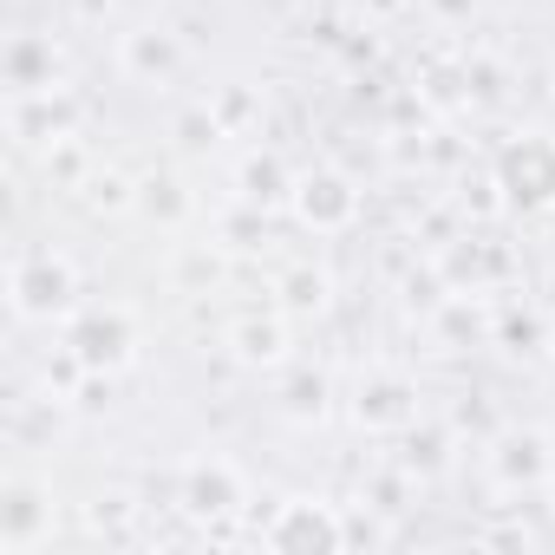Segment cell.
<instances>
[{
    "label": "cell",
    "instance_id": "cell-13",
    "mask_svg": "<svg viewBox=\"0 0 555 555\" xmlns=\"http://www.w3.org/2000/svg\"><path fill=\"white\" fill-rule=\"evenodd\" d=\"M327 399H334V379L314 373V366H301V373L282 386V412H288L295 425H321V418H327Z\"/></svg>",
    "mask_w": 555,
    "mask_h": 555
},
{
    "label": "cell",
    "instance_id": "cell-4",
    "mask_svg": "<svg viewBox=\"0 0 555 555\" xmlns=\"http://www.w3.org/2000/svg\"><path fill=\"white\" fill-rule=\"evenodd\" d=\"M261 548L274 555H334L353 542V522L340 516V503H321V496H288L274 503V516L255 529Z\"/></svg>",
    "mask_w": 555,
    "mask_h": 555
},
{
    "label": "cell",
    "instance_id": "cell-1",
    "mask_svg": "<svg viewBox=\"0 0 555 555\" xmlns=\"http://www.w3.org/2000/svg\"><path fill=\"white\" fill-rule=\"evenodd\" d=\"M8 301L21 321L34 327H53V321H73L86 301H79V261L66 248H21L14 268H8Z\"/></svg>",
    "mask_w": 555,
    "mask_h": 555
},
{
    "label": "cell",
    "instance_id": "cell-17",
    "mask_svg": "<svg viewBox=\"0 0 555 555\" xmlns=\"http://www.w3.org/2000/svg\"><path fill=\"white\" fill-rule=\"evenodd\" d=\"M86 190H92V196H86L92 209H138V190H131L118 170H99V177H86Z\"/></svg>",
    "mask_w": 555,
    "mask_h": 555
},
{
    "label": "cell",
    "instance_id": "cell-8",
    "mask_svg": "<svg viewBox=\"0 0 555 555\" xmlns=\"http://www.w3.org/2000/svg\"><path fill=\"white\" fill-rule=\"evenodd\" d=\"M288 203H295V222L314 229V235H347V229L360 222V190H353V177L334 170V164L301 170L295 190H288Z\"/></svg>",
    "mask_w": 555,
    "mask_h": 555
},
{
    "label": "cell",
    "instance_id": "cell-14",
    "mask_svg": "<svg viewBox=\"0 0 555 555\" xmlns=\"http://www.w3.org/2000/svg\"><path fill=\"white\" fill-rule=\"evenodd\" d=\"M288 190H295V177L282 170V157H274V151L242 157V196L248 203H274V196H288Z\"/></svg>",
    "mask_w": 555,
    "mask_h": 555
},
{
    "label": "cell",
    "instance_id": "cell-6",
    "mask_svg": "<svg viewBox=\"0 0 555 555\" xmlns=\"http://www.w3.org/2000/svg\"><path fill=\"white\" fill-rule=\"evenodd\" d=\"M483 470L503 496H522V490H542L555 483V438L542 425H503L490 444H483Z\"/></svg>",
    "mask_w": 555,
    "mask_h": 555
},
{
    "label": "cell",
    "instance_id": "cell-20",
    "mask_svg": "<svg viewBox=\"0 0 555 555\" xmlns=\"http://www.w3.org/2000/svg\"><path fill=\"white\" fill-rule=\"evenodd\" d=\"M548 79H555V73H548Z\"/></svg>",
    "mask_w": 555,
    "mask_h": 555
},
{
    "label": "cell",
    "instance_id": "cell-5",
    "mask_svg": "<svg viewBox=\"0 0 555 555\" xmlns=\"http://www.w3.org/2000/svg\"><path fill=\"white\" fill-rule=\"evenodd\" d=\"M496 190L509 209L522 216H542L555 209V138L548 131H522L496 151Z\"/></svg>",
    "mask_w": 555,
    "mask_h": 555
},
{
    "label": "cell",
    "instance_id": "cell-3",
    "mask_svg": "<svg viewBox=\"0 0 555 555\" xmlns=\"http://www.w3.org/2000/svg\"><path fill=\"white\" fill-rule=\"evenodd\" d=\"M425 392H418V379L405 373V366H392V360H373V366H360V379H353V392H347V418L366 431V438H399V431H412L418 425V405Z\"/></svg>",
    "mask_w": 555,
    "mask_h": 555
},
{
    "label": "cell",
    "instance_id": "cell-10",
    "mask_svg": "<svg viewBox=\"0 0 555 555\" xmlns=\"http://www.w3.org/2000/svg\"><path fill=\"white\" fill-rule=\"evenodd\" d=\"M183 40L170 34V27H131L125 40H118V73L131 79V86H170L177 73H183Z\"/></svg>",
    "mask_w": 555,
    "mask_h": 555
},
{
    "label": "cell",
    "instance_id": "cell-2",
    "mask_svg": "<svg viewBox=\"0 0 555 555\" xmlns=\"http://www.w3.org/2000/svg\"><path fill=\"white\" fill-rule=\"evenodd\" d=\"M138 314L125 308V301H92V308H79L73 321H66V360L79 366V373H99V379H112V373H125L131 360H138Z\"/></svg>",
    "mask_w": 555,
    "mask_h": 555
},
{
    "label": "cell",
    "instance_id": "cell-19",
    "mask_svg": "<svg viewBox=\"0 0 555 555\" xmlns=\"http://www.w3.org/2000/svg\"><path fill=\"white\" fill-rule=\"evenodd\" d=\"M425 8H431L438 21H451V27H457V21H470V14H477V0H425Z\"/></svg>",
    "mask_w": 555,
    "mask_h": 555
},
{
    "label": "cell",
    "instance_id": "cell-11",
    "mask_svg": "<svg viewBox=\"0 0 555 555\" xmlns=\"http://www.w3.org/2000/svg\"><path fill=\"white\" fill-rule=\"evenodd\" d=\"M66 79V53L53 34H14L8 40V92L14 99H53Z\"/></svg>",
    "mask_w": 555,
    "mask_h": 555
},
{
    "label": "cell",
    "instance_id": "cell-9",
    "mask_svg": "<svg viewBox=\"0 0 555 555\" xmlns=\"http://www.w3.org/2000/svg\"><path fill=\"white\" fill-rule=\"evenodd\" d=\"M242 503H248V477L229 464V457H196V464H183V477H177V509L190 516V522H229V516H242Z\"/></svg>",
    "mask_w": 555,
    "mask_h": 555
},
{
    "label": "cell",
    "instance_id": "cell-12",
    "mask_svg": "<svg viewBox=\"0 0 555 555\" xmlns=\"http://www.w3.org/2000/svg\"><path fill=\"white\" fill-rule=\"evenodd\" d=\"M229 353L242 366H282L288 360V314L274 308V314H248L229 327Z\"/></svg>",
    "mask_w": 555,
    "mask_h": 555
},
{
    "label": "cell",
    "instance_id": "cell-18",
    "mask_svg": "<svg viewBox=\"0 0 555 555\" xmlns=\"http://www.w3.org/2000/svg\"><path fill=\"white\" fill-rule=\"evenodd\" d=\"M177 131H183V151H209V144L222 138V125H216V112H190V118H183Z\"/></svg>",
    "mask_w": 555,
    "mask_h": 555
},
{
    "label": "cell",
    "instance_id": "cell-16",
    "mask_svg": "<svg viewBox=\"0 0 555 555\" xmlns=\"http://www.w3.org/2000/svg\"><path fill=\"white\" fill-rule=\"evenodd\" d=\"M138 209H144V216H157V222H183L190 196H183V183H177V177H144V183H138Z\"/></svg>",
    "mask_w": 555,
    "mask_h": 555
},
{
    "label": "cell",
    "instance_id": "cell-7",
    "mask_svg": "<svg viewBox=\"0 0 555 555\" xmlns=\"http://www.w3.org/2000/svg\"><path fill=\"white\" fill-rule=\"evenodd\" d=\"M60 529V503H53V483L34 477V470H14L0 483V548L8 555H34L47 548Z\"/></svg>",
    "mask_w": 555,
    "mask_h": 555
},
{
    "label": "cell",
    "instance_id": "cell-15",
    "mask_svg": "<svg viewBox=\"0 0 555 555\" xmlns=\"http://www.w3.org/2000/svg\"><path fill=\"white\" fill-rule=\"evenodd\" d=\"M327 308V274L321 268H288L282 274V314H321Z\"/></svg>",
    "mask_w": 555,
    "mask_h": 555
}]
</instances>
